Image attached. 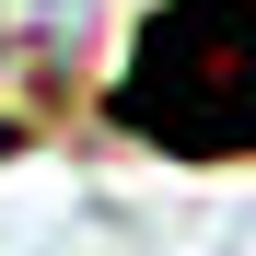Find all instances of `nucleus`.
I'll list each match as a JSON object with an SVG mask.
<instances>
[{
	"label": "nucleus",
	"mask_w": 256,
	"mask_h": 256,
	"mask_svg": "<svg viewBox=\"0 0 256 256\" xmlns=\"http://www.w3.org/2000/svg\"><path fill=\"white\" fill-rule=\"evenodd\" d=\"M105 116L175 163H256V0H152Z\"/></svg>",
	"instance_id": "obj_1"
}]
</instances>
